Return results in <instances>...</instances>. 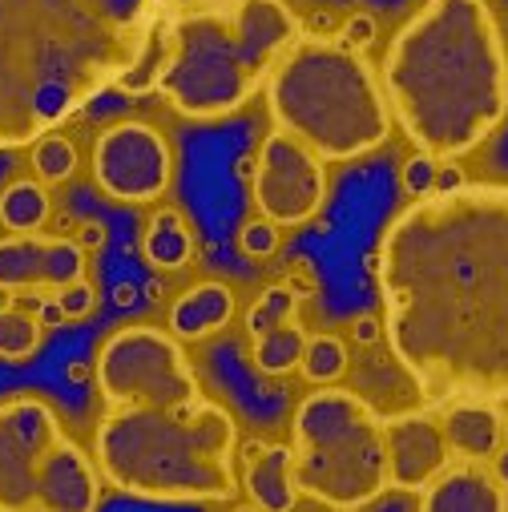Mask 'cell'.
<instances>
[{
  "label": "cell",
  "instance_id": "cell-1",
  "mask_svg": "<svg viewBox=\"0 0 508 512\" xmlns=\"http://www.w3.org/2000/svg\"><path fill=\"white\" fill-rule=\"evenodd\" d=\"M384 335L428 404L508 400V186L404 206L375 250Z\"/></svg>",
  "mask_w": 508,
  "mask_h": 512
},
{
  "label": "cell",
  "instance_id": "cell-2",
  "mask_svg": "<svg viewBox=\"0 0 508 512\" xmlns=\"http://www.w3.org/2000/svg\"><path fill=\"white\" fill-rule=\"evenodd\" d=\"M162 17L158 0H0V150L33 146L117 89Z\"/></svg>",
  "mask_w": 508,
  "mask_h": 512
},
{
  "label": "cell",
  "instance_id": "cell-3",
  "mask_svg": "<svg viewBox=\"0 0 508 512\" xmlns=\"http://www.w3.org/2000/svg\"><path fill=\"white\" fill-rule=\"evenodd\" d=\"M384 93L436 162L488 142L508 117V49L484 0H424L388 45Z\"/></svg>",
  "mask_w": 508,
  "mask_h": 512
},
{
  "label": "cell",
  "instance_id": "cell-4",
  "mask_svg": "<svg viewBox=\"0 0 508 512\" xmlns=\"http://www.w3.org/2000/svg\"><path fill=\"white\" fill-rule=\"evenodd\" d=\"M303 37L287 0H222L166 13L146 57L117 81L121 93H162L190 121L238 113L259 93L279 57Z\"/></svg>",
  "mask_w": 508,
  "mask_h": 512
},
{
  "label": "cell",
  "instance_id": "cell-5",
  "mask_svg": "<svg viewBox=\"0 0 508 512\" xmlns=\"http://www.w3.org/2000/svg\"><path fill=\"white\" fill-rule=\"evenodd\" d=\"M93 456L113 488L138 500L222 504L238 492V424L206 396L105 408Z\"/></svg>",
  "mask_w": 508,
  "mask_h": 512
},
{
  "label": "cell",
  "instance_id": "cell-6",
  "mask_svg": "<svg viewBox=\"0 0 508 512\" xmlns=\"http://www.w3.org/2000/svg\"><path fill=\"white\" fill-rule=\"evenodd\" d=\"M275 130L311 146L323 162H351L392 134V105L359 49L299 37L267 77Z\"/></svg>",
  "mask_w": 508,
  "mask_h": 512
},
{
  "label": "cell",
  "instance_id": "cell-7",
  "mask_svg": "<svg viewBox=\"0 0 508 512\" xmlns=\"http://www.w3.org/2000/svg\"><path fill=\"white\" fill-rule=\"evenodd\" d=\"M291 448L307 500L355 512L388 488L384 416L347 388L319 383L311 396L299 400L291 420Z\"/></svg>",
  "mask_w": 508,
  "mask_h": 512
},
{
  "label": "cell",
  "instance_id": "cell-8",
  "mask_svg": "<svg viewBox=\"0 0 508 512\" xmlns=\"http://www.w3.org/2000/svg\"><path fill=\"white\" fill-rule=\"evenodd\" d=\"M101 468L37 392L0 400V512H93Z\"/></svg>",
  "mask_w": 508,
  "mask_h": 512
},
{
  "label": "cell",
  "instance_id": "cell-9",
  "mask_svg": "<svg viewBox=\"0 0 508 512\" xmlns=\"http://www.w3.org/2000/svg\"><path fill=\"white\" fill-rule=\"evenodd\" d=\"M93 379L105 408L182 404L202 396L198 375L182 351V339L150 323L109 331L97 347Z\"/></svg>",
  "mask_w": 508,
  "mask_h": 512
},
{
  "label": "cell",
  "instance_id": "cell-10",
  "mask_svg": "<svg viewBox=\"0 0 508 512\" xmlns=\"http://www.w3.org/2000/svg\"><path fill=\"white\" fill-rule=\"evenodd\" d=\"M93 182L121 206H150L174 182V146L150 121H113L93 142Z\"/></svg>",
  "mask_w": 508,
  "mask_h": 512
},
{
  "label": "cell",
  "instance_id": "cell-11",
  "mask_svg": "<svg viewBox=\"0 0 508 512\" xmlns=\"http://www.w3.org/2000/svg\"><path fill=\"white\" fill-rule=\"evenodd\" d=\"M327 202V166L323 158L291 138L287 130H271L254 162V206L275 226H303Z\"/></svg>",
  "mask_w": 508,
  "mask_h": 512
},
{
  "label": "cell",
  "instance_id": "cell-12",
  "mask_svg": "<svg viewBox=\"0 0 508 512\" xmlns=\"http://www.w3.org/2000/svg\"><path fill=\"white\" fill-rule=\"evenodd\" d=\"M89 250L65 234H5L0 238V295H57L85 279Z\"/></svg>",
  "mask_w": 508,
  "mask_h": 512
},
{
  "label": "cell",
  "instance_id": "cell-13",
  "mask_svg": "<svg viewBox=\"0 0 508 512\" xmlns=\"http://www.w3.org/2000/svg\"><path fill=\"white\" fill-rule=\"evenodd\" d=\"M307 287H295L291 279L271 283L246 311V335L250 355L263 375H291L303 359L307 331L299 323V299Z\"/></svg>",
  "mask_w": 508,
  "mask_h": 512
},
{
  "label": "cell",
  "instance_id": "cell-14",
  "mask_svg": "<svg viewBox=\"0 0 508 512\" xmlns=\"http://www.w3.org/2000/svg\"><path fill=\"white\" fill-rule=\"evenodd\" d=\"M384 440H388V484L420 492L448 460V436H444V420L440 408L428 404L420 412H400L384 420Z\"/></svg>",
  "mask_w": 508,
  "mask_h": 512
},
{
  "label": "cell",
  "instance_id": "cell-15",
  "mask_svg": "<svg viewBox=\"0 0 508 512\" xmlns=\"http://www.w3.org/2000/svg\"><path fill=\"white\" fill-rule=\"evenodd\" d=\"M416 508L424 512H504L508 488L484 460H448L420 492Z\"/></svg>",
  "mask_w": 508,
  "mask_h": 512
},
{
  "label": "cell",
  "instance_id": "cell-16",
  "mask_svg": "<svg viewBox=\"0 0 508 512\" xmlns=\"http://www.w3.org/2000/svg\"><path fill=\"white\" fill-rule=\"evenodd\" d=\"M246 500L267 512H291L303 500L299 476H295V448L275 440H250L242 448V476H238Z\"/></svg>",
  "mask_w": 508,
  "mask_h": 512
},
{
  "label": "cell",
  "instance_id": "cell-17",
  "mask_svg": "<svg viewBox=\"0 0 508 512\" xmlns=\"http://www.w3.org/2000/svg\"><path fill=\"white\" fill-rule=\"evenodd\" d=\"M440 420H444V436L452 448V460H492L496 444H500V424L504 412L488 400H448L436 404Z\"/></svg>",
  "mask_w": 508,
  "mask_h": 512
},
{
  "label": "cell",
  "instance_id": "cell-18",
  "mask_svg": "<svg viewBox=\"0 0 508 512\" xmlns=\"http://www.w3.org/2000/svg\"><path fill=\"white\" fill-rule=\"evenodd\" d=\"M234 319V291L226 283H194L190 291H182L174 303H170V331L182 339V343H198V339H210L214 331H222L226 323Z\"/></svg>",
  "mask_w": 508,
  "mask_h": 512
},
{
  "label": "cell",
  "instance_id": "cell-19",
  "mask_svg": "<svg viewBox=\"0 0 508 512\" xmlns=\"http://www.w3.org/2000/svg\"><path fill=\"white\" fill-rule=\"evenodd\" d=\"M142 254L154 271H182L194 263V230L174 206H158L142 230Z\"/></svg>",
  "mask_w": 508,
  "mask_h": 512
},
{
  "label": "cell",
  "instance_id": "cell-20",
  "mask_svg": "<svg viewBox=\"0 0 508 512\" xmlns=\"http://www.w3.org/2000/svg\"><path fill=\"white\" fill-rule=\"evenodd\" d=\"M53 214V198L49 186L33 174L9 178L0 186V230L5 234H37Z\"/></svg>",
  "mask_w": 508,
  "mask_h": 512
},
{
  "label": "cell",
  "instance_id": "cell-21",
  "mask_svg": "<svg viewBox=\"0 0 508 512\" xmlns=\"http://www.w3.org/2000/svg\"><path fill=\"white\" fill-rule=\"evenodd\" d=\"M45 343V323L25 303L0 307V363H29Z\"/></svg>",
  "mask_w": 508,
  "mask_h": 512
},
{
  "label": "cell",
  "instance_id": "cell-22",
  "mask_svg": "<svg viewBox=\"0 0 508 512\" xmlns=\"http://www.w3.org/2000/svg\"><path fill=\"white\" fill-rule=\"evenodd\" d=\"M29 166H33V174H37L45 186H61V182H69L73 170H77V146H73L61 130H53V134H45V138H37V142L29 146Z\"/></svg>",
  "mask_w": 508,
  "mask_h": 512
},
{
  "label": "cell",
  "instance_id": "cell-23",
  "mask_svg": "<svg viewBox=\"0 0 508 512\" xmlns=\"http://www.w3.org/2000/svg\"><path fill=\"white\" fill-rule=\"evenodd\" d=\"M299 371L311 383H335L347 371V347H343V339L339 335H307Z\"/></svg>",
  "mask_w": 508,
  "mask_h": 512
},
{
  "label": "cell",
  "instance_id": "cell-24",
  "mask_svg": "<svg viewBox=\"0 0 508 512\" xmlns=\"http://www.w3.org/2000/svg\"><path fill=\"white\" fill-rule=\"evenodd\" d=\"M279 230H283V226H275L271 218H250V222L238 230L242 254H246V259H271V254L279 250V242H283Z\"/></svg>",
  "mask_w": 508,
  "mask_h": 512
},
{
  "label": "cell",
  "instance_id": "cell-25",
  "mask_svg": "<svg viewBox=\"0 0 508 512\" xmlns=\"http://www.w3.org/2000/svg\"><path fill=\"white\" fill-rule=\"evenodd\" d=\"M57 303L65 311V323H77V319H85V315L97 311V287L89 279H77V283H69V287L57 291Z\"/></svg>",
  "mask_w": 508,
  "mask_h": 512
},
{
  "label": "cell",
  "instance_id": "cell-26",
  "mask_svg": "<svg viewBox=\"0 0 508 512\" xmlns=\"http://www.w3.org/2000/svg\"><path fill=\"white\" fill-rule=\"evenodd\" d=\"M436 174H440L436 158L420 150V158H412V162L404 166V190L416 194V198H420V194H432V190H436Z\"/></svg>",
  "mask_w": 508,
  "mask_h": 512
},
{
  "label": "cell",
  "instance_id": "cell-27",
  "mask_svg": "<svg viewBox=\"0 0 508 512\" xmlns=\"http://www.w3.org/2000/svg\"><path fill=\"white\" fill-rule=\"evenodd\" d=\"M371 41H375V21H371L367 13H355V17L343 25V45L363 49V45H371Z\"/></svg>",
  "mask_w": 508,
  "mask_h": 512
},
{
  "label": "cell",
  "instance_id": "cell-28",
  "mask_svg": "<svg viewBox=\"0 0 508 512\" xmlns=\"http://www.w3.org/2000/svg\"><path fill=\"white\" fill-rule=\"evenodd\" d=\"M488 468H492V472H496V480L508 488V412H504V424H500V444H496V452H492Z\"/></svg>",
  "mask_w": 508,
  "mask_h": 512
},
{
  "label": "cell",
  "instance_id": "cell-29",
  "mask_svg": "<svg viewBox=\"0 0 508 512\" xmlns=\"http://www.w3.org/2000/svg\"><path fill=\"white\" fill-rule=\"evenodd\" d=\"M379 331H384V323L371 319V315H359V319H355V327H351V339H355V343H363V347H371V343L379 339Z\"/></svg>",
  "mask_w": 508,
  "mask_h": 512
},
{
  "label": "cell",
  "instance_id": "cell-30",
  "mask_svg": "<svg viewBox=\"0 0 508 512\" xmlns=\"http://www.w3.org/2000/svg\"><path fill=\"white\" fill-rule=\"evenodd\" d=\"M77 242H81L85 250H101V246H105V226H101V222H81Z\"/></svg>",
  "mask_w": 508,
  "mask_h": 512
},
{
  "label": "cell",
  "instance_id": "cell-31",
  "mask_svg": "<svg viewBox=\"0 0 508 512\" xmlns=\"http://www.w3.org/2000/svg\"><path fill=\"white\" fill-rule=\"evenodd\" d=\"M206 5H222V0H158L162 13H190V9H206Z\"/></svg>",
  "mask_w": 508,
  "mask_h": 512
},
{
  "label": "cell",
  "instance_id": "cell-32",
  "mask_svg": "<svg viewBox=\"0 0 508 512\" xmlns=\"http://www.w3.org/2000/svg\"><path fill=\"white\" fill-rule=\"evenodd\" d=\"M117 303H121V307H125V303H134V287H130V283H121V287H117Z\"/></svg>",
  "mask_w": 508,
  "mask_h": 512
},
{
  "label": "cell",
  "instance_id": "cell-33",
  "mask_svg": "<svg viewBox=\"0 0 508 512\" xmlns=\"http://www.w3.org/2000/svg\"><path fill=\"white\" fill-rule=\"evenodd\" d=\"M0 307H5V303H0Z\"/></svg>",
  "mask_w": 508,
  "mask_h": 512
}]
</instances>
